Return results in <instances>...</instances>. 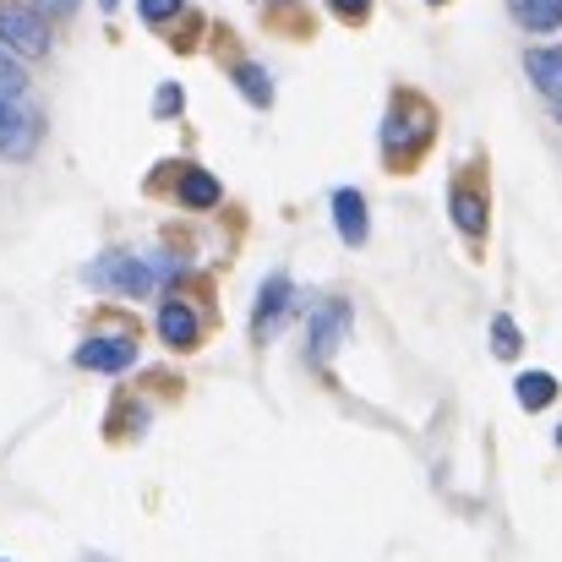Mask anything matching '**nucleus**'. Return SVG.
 <instances>
[{
  "label": "nucleus",
  "instance_id": "1",
  "mask_svg": "<svg viewBox=\"0 0 562 562\" xmlns=\"http://www.w3.org/2000/svg\"><path fill=\"white\" fill-rule=\"evenodd\" d=\"M93 290H115V295H148L154 284H159V262L154 257H137V251H104V257H93L88 262V273H82Z\"/></svg>",
  "mask_w": 562,
  "mask_h": 562
},
{
  "label": "nucleus",
  "instance_id": "2",
  "mask_svg": "<svg viewBox=\"0 0 562 562\" xmlns=\"http://www.w3.org/2000/svg\"><path fill=\"white\" fill-rule=\"evenodd\" d=\"M38 137H44V110L27 93H0V159L11 165L33 159Z\"/></svg>",
  "mask_w": 562,
  "mask_h": 562
},
{
  "label": "nucleus",
  "instance_id": "3",
  "mask_svg": "<svg viewBox=\"0 0 562 562\" xmlns=\"http://www.w3.org/2000/svg\"><path fill=\"white\" fill-rule=\"evenodd\" d=\"M426 137H431V110H426L415 93H398L393 110H387V121H382V148H387V159L404 165L409 154L426 148Z\"/></svg>",
  "mask_w": 562,
  "mask_h": 562
},
{
  "label": "nucleus",
  "instance_id": "4",
  "mask_svg": "<svg viewBox=\"0 0 562 562\" xmlns=\"http://www.w3.org/2000/svg\"><path fill=\"white\" fill-rule=\"evenodd\" d=\"M0 44L16 55V60H44L49 55V22L38 5H22V0H0Z\"/></svg>",
  "mask_w": 562,
  "mask_h": 562
},
{
  "label": "nucleus",
  "instance_id": "5",
  "mask_svg": "<svg viewBox=\"0 0 562 562\" xmlns=\"http://www.w3.org/2000/svg\"><path fill=\"white\" fill-rule=\"evenodd\" d=\"M295 312V284L290 273H268L262 290H257V306H251V339H273Z\"/></svg>",
  "mask_w": 562,
  "mask_h": 562
},
{
  "label": "nucleus",
  "instance_id": "6",
  "mask_svg": "<svg viewBox=\"0 0 562 562\" xmlns=\"http://www.w3.org/2000/svg\"><path fill=\"white\" fill-rule=\"evenodd\" d=\"M82 372H132L137 367V339L132 334H99V339H88V345H77V356H71Z\"/></svg>",
  "mask_w": 562,
  "mask_h": 562
},
{
  "label": "nucleus",
  "instance_id": "7",
  "mask_svg": "<svg viewBox=\"0 0 562 562\" xmlns=\"http://www.w3.org/2000/svg\"><path fill=\"white\" fill-rule=\"evenodd\" d=\"M345 334H350V306H345V301H323V306L312 312L306 356H312L317 367H328V361H334V350L345 345Z\"/></svg>",
  "mask_w": 562,
  "mask_h": 562
},
{
  "label": "nucleus",
  "instance_id": "8",
  "mask_svg": "<svg viewBox=\"0 0 562 562\" xmlns=\"http://www.w3.org/2000/svg\"><path fill=\"white\" fill-rule=\"evenodd\" d=\"M159 339H165L170 350H196L202 317H196L191 301H165V306H159Z\"/></svg>",
  "mask_w": 562,
  "mask_h": 562
},
{
  "label": "nucleus",
  "instance_id": "9",
  "mask_svg": "<svg viewBox=\"0 0 562 562\" xmlns=\"http://www.w3.org/2000/svg\"><path fill=\"white\" fill-rule=\"evenodd\" d=\"M334 224H339L345 246H367V235H372V213H367V196H361L356 187L334 191Z\"/></svg>",
  "mask_w": 562,
  "mask_h": 562
},
{
  "label": "nucleus",
  "instance_id": "10",
  "mask_svg": "<svg viewBox=\"0 0 562 562\" xmlns=\"http://www.w3.org/2000/svg\"><path fill=\"white\" fill-rule=\"evenodd\" d=\"M525 71H530V82H536V88H541V93L558 104V99H562V44H558V49H552V44H536V49L525 55Z\"/></svg>",
  "mask_w": 562,
  "mask_h": 562
},
{
  "label": "nucleus",
  "instance_id": "11",
  "mask_svg": "<svg viewBox=\"0 0 562 562\" xmlns=\"http://www.w3.org/2000/svg\"><path fill=\"white\" fill-rule=\"evenodd\" d=\"M558 376L552 372H519L514 376V398H519V404H525V409H530V415H536V409H547V404H558Z\"/></svg>",
  "mask_w": 562,
  "mask_h": 562
},
{
  "label": "nucleus",
  "instance_id": "12",
  "mask_svg": "<svg viewBox=\"0 0 562 562\" xmlns=\"http://www.w3.org/2000/svg\"><path fill=\"white\" fill-rule=\"evenodd\" d=\"M176 196H181L187 207H213V202L224 196V187H218V176H213V170H196V165H187V170H181V187H176Z\"/></svg>",
  "mask_w": 562,
  "mask_h": 562
},
{
  "label": "nucleus",
  "instance_id": "13",
  "mask_svg": "<svg viewBox=\"0 0 562 562\" xmlns=\"http://www.w3.org/2000/svg\"><path fill=\"white\" fill-rule=\"evenodd\" d=\"M514 16H519V27H530V33H558L562 0H514Z\"/></svg>",
  "mask_w": 562,
  "mask_h": 562
},
{
  "label": "nucleus",
  "instance_id": "14",
  "mask_svg": "<svg viewBox=\"0 0 562 562\" xmlns=\"http://www.w3.org/2000/svg\"><path fill=\"white\" fill-rule=\"evenodd\" d=\"M448 207H453V224H459L464 235H486V202H481L475 191L453 187V196H448Z\"/></svg>",
  "mask_w": 562,
  "mask_h": 562
},
{
  "label": "nucleus",
  "instance_id": "15",
  "mask_svg": "<svg viewBox=\"0 0 562 562\" xmlns=\"http://www.w3.org/2000/svg\"><path fill=\"white\" fill-rule=\"evenodd\" d=\"M235 82H240V93H246L257 110H268V104H273V77H268L262 66H251V60H246V66H235Z\"/></svg>",
  "mask_w": 562,
  "mask_h": 562
},
{
  "label": "nucleus",
  "instance_id": "16",
  "mask_svg": "<svg viewBox=\"0 0 562 562\" xmlns=\"http://www.w3.org/2000/svg\"><path fill=\"white\" fill-rule=\"evenodd\" d=\"M519 350H525L519 323H514V317H492V356H497V361H514Z\"/></svg>",
  "mask_w": 562,
  "mask_h": 562
},
{
  "label": "nucleus",
  "instance_id": "17",
  "mask_svg": "<svg viewBox=\"0 0 562 562\" xmlns=\"http://www.w3.org/2000/svg\"><path fill=\"white\" fill-rule=\"evenodd\" d=\"M0 93H27V66L0 44Z\"/></svg>",
  "mask_w": 562,
  "mask_h": 562
},
{
  "label": "nucleus",
  "instance_id": "18",
  "mask_svg": "<svg viewBox=\"0 0 562 562\" xmlns=\"http://www.w3.org/2000/svg\"><path fill=\"white\" fill-rule=\"evenodd\" d=\"M137 11H143L148 27H165V22H176L187 11V0H137Z\"/></svg>",
  "mask_w": 562,
  "mask_h": 562
},
{
  "label": "nucleus",
  "instance_id": "19",
  "mask_svg": "<svg viewBox=\"0 0 562 562\" xmlns=\"http://www.w3.org/2000/svg\"><path fill=\"white\" fill-rule=\"evenodd\" d=\"M187 110V93H181V82H165L159 93H154V115L159 121H170V115H181Z\"/></svg>",
  "mask_w": 562,
  "mask_h": 562
},
{
  "label": "nucleus",
  "instance_id": "20",
  "mask_svg": "<svg viewBox=\"0 0 562 562\" xmlns=\"http://www.w3.org/2000/svg\"><path fill=\"white\" fill-rule=\"evenodd\" d=\"M328 11H334V16H345V22H361V16L372 11V0H328Z\"/></svg>",
  "mask_w": 562,
  "mask_h": 562
},
{
  "label": "nucleus",
  "instance_id": "21",
  "mask_svg": "<svg viewBox=\"0 0 562 562\" xmlns=\"http://www.w3.org/2000/svg\"><path fill=\"white\" fill-rule=\"evenodd\" d=\"M38 11H77V0H38Z\"/></svg>",
  "mask_w": 562,
  "mask_h": 562
},
{
  "label": "nucleus",
  "instance_id": "22",
  "mask_svg": "<svg viewBox=\"0 0 562 562\" xmlns=\"http://www.w3.org/2000/svg\"><path fill=\"white\" fill-rule=\"evenodd\" d=\"M99 11H121V0H99Z\"/></svg>",
  "mask_w": 562,
  "mask_h": 562
},
{
  "label": "nucleus",
  "instance_id": "23",
  "mask_svg": "<svg viewBox=\"0 0 562 562\" xmlns=\"http://www.w3.org/2000/svg\"><path fill=\"white\" fill-rule=\"evenodd\" d=\"M552 115H558V126H562V99H558V104H552Z\"/></svg>",
  "mask_w": 562,
  "mask_h": 562
},
{
  "label": "nucleus",
  "instance_id": "24",
  "mask_svg": "<svg viewBox=\"0 0 562 562\" xmlns=\"http://www.w3.org/2000/svg\"><path fill=\"white\" fill-rule=\"evenodd\" d=\"M426 5H448V0H426Z\"/></svg>",
  "mask_w": 562,
  "mask_h": 562
},
{
  "label": "nucleus",
  "instance_id": "25",
  "mask_svg": "<svg viewBox=\"0 0 562 562\" xmlns=\"http://www.w3.org/2000/svg\"><path fill=\"white\" fill-rule=\"evenodd\" d=\"M558 448H562V426H558Z\"/></svg>",
  "mask_w": 562,
  "mask_h": 562
}]
</instances>
